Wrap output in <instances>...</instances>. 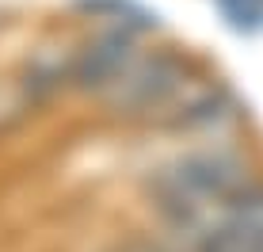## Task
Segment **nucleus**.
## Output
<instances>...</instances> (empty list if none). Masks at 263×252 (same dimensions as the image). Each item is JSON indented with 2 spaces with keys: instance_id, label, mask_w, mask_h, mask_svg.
I'll list each match as a JSON object with an SVG mask.
<instances>
[{
  "instance_id": "nucleus-5",
  "label": "nucleus",
  "mask_w": 263,
  "mask_h": 252,
  "mask_svg": "<svg viewBox=\"0 0 263 252\" xmlns=\"http://www.w3.org/2000/svg\"><path fill=\"white\" fill-rule=\"evenodd\" d=\"M126 252H179V248H164V245H130Z\"/></svg>"
},
{
  "instance_id": "nucleus-2",
  "label": "nucleus",
  "mask_w": 263,
  "mask_h": 252,
  "mask_svg": "<svg viewBox=\"0 0 263 252\" xmlns=\"http://www.w3.org/2000/svg\"><path fill=\"white\" fill-rule=\"evenodd\" d=\"M187 88H191L187 58L172 50H157V53H138L122 69V77L103 92V100L119 115H157L176 107V100Z\"/></svg>"
},
{
  "instance_id": "nucleus-1",
  "label": "nucleus",
  "mask_w": 263,
  "mask_h": 252,
  "mask_svg": "<svg viewBox=\"0 0 263 252\" xmlns=\"http://www.w3.org/2000/svg\"><path fill=\"white\" fill-rule=\"evenodd\" d=\"M244 184H248V165L237 153L206 149L157 168L149 191L157 210L164 214L168 229H187L198 218L214 214L225 199H233Z\"/></svg>"
},
{
  "instance_id": "nucleus-4",
  "label": "nucleus",
  "mask_w": 263,
  "mask_h": 252,
  "mask_svg": "<svg viewBox=\"0 0 263 252\" xmlns=\"http://www.w3.org/2000/svg\"><path fill=\"white\" fill-rule=\"evenodd\" d=\"M217 4L225 8V15L237 27H259L263 23V0H217Z\"/></svg>"
},
{
  "instance_id": "nucleus-3",
  "label": "nucleus",
  "mask_w": 263,
  "mask_h": 252,
  "mask_svg": "<svg viewBox=\"0 0 263 252\" xmlns=\"http://www.w3.org/2000/svg\"><path fill=\"white\" fill-rule=\"evenodd\" d=\"M134 34H138V31H130V27L107 23L103 31H96L92 39L80 42V50L72 53V61H69V77L77 80L80 88L103 96L107 88L122 77V69L141 53Z\"/></svg>"
}]
</instances>
